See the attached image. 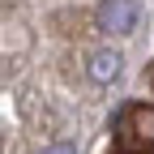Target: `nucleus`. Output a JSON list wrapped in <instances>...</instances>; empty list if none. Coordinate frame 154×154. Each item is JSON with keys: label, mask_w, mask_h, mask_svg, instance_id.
<instances>
[{"label": "nucleus", "mask_w": 154, "mask_h": 154, "mask_svg": "<svg viewBox=\"0 0 154 154\" xmlns=\"http://www.w3.org/2000/svg\"><path fill=\"white\" fill-rule=\"evenodd\" d=\"M116 146L120 154H154V103H137L120 116Z\"/></svg>", "instance_id": "nucleus-1"}, {"label": "nucleus", "mask_w": 154, "mask_h": 154, "mask_svg": "<svg viewBox=\"0 0 154 154\" xmlns=\"http://www.w3.org/2000/svg\"><path fill=\"white\" fill-rule=\"evenodd\" d=\"M94 17H99V30H111V34H128L133 26L141 22V5H137V0H103Z\"/></svg>", "instance_id": "nucleus-2"}, {"label": "nucleus", "mask_w": 154, "mask_h": 154, "mask_svg": "<svg viewBox=\"0 0 154 154\" xmlns=\"http://www.w3.org/2000/svg\"><path fill=\"white\" fill-rule=\"evenodd\" d=\"M120 64H124V56H120V51H94L86 73L94 77V82H111V77H120Z\"/></svg>", "instance_id": "nucleus-3"}, {"label": "nucleus", "mask_w": 154, "mask_h": 154, "mask_svg": "<svg viewBox=\"0 0 154 154\" xmlns=\"http://www.w3.org/2000/svg\"><path fill=\"white\" fill-rule=\"evenodd\" d=\"M43 154H77V146H69V141H56V146H47Z\"/></svg>", "instance_id": "nucleus-4"}]
</instances>
